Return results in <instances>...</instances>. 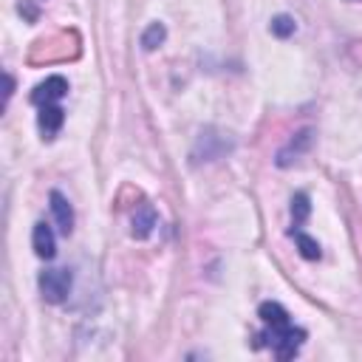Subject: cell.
Instances as JSON below:
<instances>
[{
    "mask_svg": "<svg viewBox=\"0 0 362 362\" xmlns=\"http://www.w3.org/2000/svg\"><path fill=\"white\" fill-rule=\"evenodd\" d=\"M308 147H311V130L305 127V130H300V133H297V136L277 153V167H291Z\"/></svg>",
    "mask_w": 362,
    "mask_h": 362,
    "instance_id": "cell-6",
    "label": "cell"
},
{
    "mask_svg": "<svg viewBox=\"0 0 362 362\" xmlns=\"http://www.w3.org/2000/svg\"><path fill=\"white\" fill-rule=\"evenodd\" d=\"M31 246H34V252H37V257H42V260H51L54 255H57V240H54V232H51V226L48 223H34V232H31Z\"/></svg>",
    "mask_w": 362,
    "mask_h": 362,
    "instance_id": "cell-9",
    "label": "cell"
},
{
    "mask_svg": "<svg viewBox=\"0 0 362 362\" xmlns=\"http://www.w3.org/2000/svg\"><path fill=\"white\" fill-rule=\"evenodd\" d=\"M308 212H311L308 195H305V192H294V198H291V226L297 229V226L308 218Z\"/></svg>",
    "mask_w": 362,
    "mask_h": 362,
    "instance_id": "cell-11",
    "label": "cell"
},
{
    "mask_svg": "<svg viewBox=\"0 0 362 362\" xmlns=\"http://www.w3.org/2000/svg\"><path fill=\"white\" fill-rule=\"evenodd\" d=\"M272 34H277V37H291V34H294V20H291L288 14H277V17L272 20Z\"/></svg>",
    "mask_w": 362,
    "mask_h": 362,
    "instance_id": "cell-13",
    "label": "cell"
},
{
    "mask_svg": "<svg viewBox=\"0 0 362 362\" xmlns=\"http://www.w3.org/2000/svg\"><path fill=\"white\" fill-rule=\"evenodd\" d=\"M65 122V110L54 102V105H40V116H37V124L42 130V139H54L57 130L62 127Z\"/></svg>",
    "mask_w": 362,
    "mask_h": 362,
    "instance_id": "cell-7",
    "label": "cell"
},
{
    "mask_svg": "<svg viewBox=\"0 0 362 362\" xmlns=\"http://www.w3.org/2000/svg\"><path fill=\"white\" fill-rule=\"evenodd\" d=\"M164 37H167V28H164L161 23H153V25H147V31L141 34V48H144V51H156V48L164 42Z\"/></svg>",
    "mask_w": 362,
    "mask_h": 362,
    "instance_id": "cell-12",
    "label": "cell"
},
{
    "mask_svg": "<svg viewBox=\"0 0 362 362\" xmlns=\"http://www.w3.org/2000/svg\"><path fill=\"white\" fill-rule=\"evenodd\" d=\"M48 201H51V212H54V221H57L59 232H62V235H71V229H74V209H71L68 198H65L62 192L51 189Z\"/></svg>",
    "mask_w": 362,
    "mask_h": 362,
    "instance_id": "cell-8",
    "label": "cell"
},
{
    "mask_svg": "<svg viewBox=\"0 0 362 362\" xmlns=\"http://www.w3.org/2000/svg\"><path fill=\"white\" fill-rule=\"evenodd\" d=\"M303 339H305V331L303 328H294L291 322H286V325H266V331L257 334V342L255 345L257 348L260 345H269L277 359H291L300 351Z\"/></svg>",
    "mask_w": 362,
    "mask_h": 362,
    "instance_id": "cell-1",
    "label": "cell"
},
{
    "mask_svg": "<svg viewBox=\"0 0 362 362\" xmlns=\"http://www.w3.org/2000/svg\"><path fill=\"white\" fill-rule=\"evenodd\" d=\"M40 294L48 303H62L71 291V272L68 269H45L40 274Z\"/></svg>",
    "mask_w": 362,
    "mask_h": 362,
    "instance_id": "cell-2",
    "label": "cell"
},
{
    "mask_svg": "<svg viewBox=\"0 0 362 362\" xmlns=\"http://www.w3.org/2000/svg\"><path fill=\"white\" fill-rule=\"evenodd\" d=\"M133 226H130V235L136 238V240H144V238H150V232L156 229V223H158V215H156V209H153V204H141V206H136V212H133V221H130Z\"/></svg>",
    "mask_w": 362,
    "mask_h": 362,
    "instance_id": "cell-5",
    "label": "cell"
},
{
    "mask_svg": "<svg viewBox=\"0 0 362 362\" xmlns=\"http://www.w3.org/2000/svg\"><path fill=\"white\" fill-rule=\"evenodd\" d=\"M65 93H68V79L59 76V74H54V76H45V79L31 90V102H34V105H54V102H59Z\"/></svg>",
    "mask_w": 362,
    "mask_h": 362,
    "instance_id": "cell-4",
    "label": "cell"
},
{
    "mask_svg": "<svg viewBox=\"0 0 362 362\" xmlns=\"http://www.w3.org/2000/svg\"><path fill=\"white\" fill-rule=\"evenodd\" d=\"M291 235H294L297 249H300V255H303L305 260H317V257H320V243H317L311 235H305V232H300V229H291Z\"/></svg>",
    "mask_w": 362,
    "mask_h": 362,
    "instance_id": "cell-10",
    "label": "cell"
},
{
    "mask_svg": "<svg viewBox=\"0 0 362 362\" xmlns=\"http://www.w3.org/2000/svg\"><path fill=\"white\" fill-rule=\"evenodd\" d=\"M229 150H232V141H229L226 136H221V133H215V130H204V133L198 136V141H195L192 161H195V164H201V161H215V158H221V156L229 153Z\"/></svg>",
    "mask_w": 362,
    "mask_h": 362,
    "instance_id": "cell-3",
    "label": "cell"
},
{
    "mask_svg": "<svg viewBox=\"0 0 362 362\" xmlns=\"http://www.w3.org/2000/svg\"><path fill=\"white\" fill-rule=\"evenodd\" d=\"M11 90H14V79H11L8 74H6V102L11 99Z\"/></svg>",
    "mask_w": 362,
    "mask_h": 362,
    "instance_id": "cell-14",
    "label": "cell"
}]
</instances>
